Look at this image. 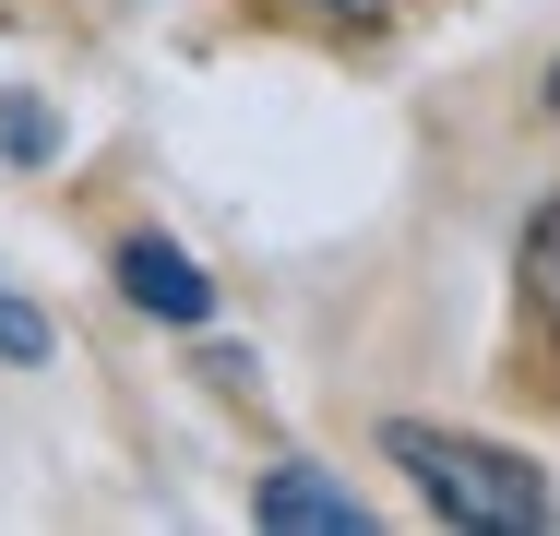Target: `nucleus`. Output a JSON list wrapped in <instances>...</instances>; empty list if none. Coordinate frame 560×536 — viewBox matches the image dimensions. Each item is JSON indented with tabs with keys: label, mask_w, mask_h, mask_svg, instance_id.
Instances as JSON below:
<instances>
[{
	"label": "nucleus",
	"mask_w": 560,
	"mask_h": 536,
	"mask_svg": "<svg viewBox=\"0 0 560 536\" xmlns=\"http://www.w3.org/2000/svg\"><path fill=\"white\" fill-rule=\"evenodd\" d=\"M382 453L418 477V501H430V513H453V525H477V536H537V525H549V477H537L525 453H501V441H465V429L394 418V429H382Z\"/></svg>",
	"instance_id": "1"
},
{
	"label": "nucleus",
	"mask_w": 560,
	"mask_h": 536,
	"mask_svg": "<svg viewBox=\"0 0 560 536\" xmlns=\"http://www.w3.org/2000/svg\"><path fill=\"white\" fill-rule=\"evenodd\" d=\"M250 525H275V536H370V501H358V489H335L311 453H287V465H262Z\"/></svg>",
	"instance_id": "2"
},
{
	"label": "nucleus",
	"mask_w": 560,
	"mask_h": 536,
	"mask_svg": "<svg viewBox=\"0 0 560 536\" xmlns=\"http://www.w3.org/2000/svg\"><path fill=\"white\" fill-rule=\"evenodd\" d=\"M119 299L143 322H179V334H203L215 322V275L179 250V238H119Z\"/></svg>",
	"instance_id": "3"
},
{
	"label": "nucleus",
	"mask_w": 560,
	"mask_h": 536,
	"mask_svg": "<svg viewBox=\"0 0 560 536\" xmlns=\"http://www.w3.org/2000/svg\"><path fill=\"white\" fill-rule=\"evenodd\" d=\"M0 155H12V167H48V155H60V119L36 96H0Z\"/></svg>",
	"instance_id": "4"
},
{
	"label": "nucleus",
	"mask_w": 560,
	"mask_h": 536,
	"mask_svg": "<svg viewBox=\"0 0 560 536\" xmlns=\"http://www.w3.org/2000/svg\"><path fill=\"white\" fill-rule=\"evenodd\" d=\"M525 275H537V299H549V322H560V203L525 226Z\"/></svg>",
	"instance_id": "5"
},
{
	"label": "nucleus",
	"mask_w": 560,
	"mask_h": 536,
	"mask_svg": "<svg viewBox=\"0 0 560 536\" xmlns=\"http://www.w3.org/2000/svg\"><path fill=\"white\" fill-rule=\"evenodd\" d=\"M0 358H48V311H24V299H0Z\"/></svg>",
	"instance_id": "6"
},
{
	"label": "nucleus",
	"mask_w": 560,
	"mask_h": 536,
	"mask_svg": "<svg viewBox=\"0 0 560 536\" xmlns=\"http://www.w3.org/2000/svg\"><path fill=\"white\" fill-rule=\"evenodd\" d=\"M323 12H346V24H382V12H394V0H323Z\"/></svg>",
	"instance_id": "7"
},
{
	"label": "nucleus",
	"mask_w": 560,
	"mask_h": 536,
	"mask_svg": "<svg viewBox=\"0 0 560 536\" xmlns=\"http://www.w3.org/2000/svg\"><path fill=\"white\" fill-rule=\"evenodd\" d=\"M537 107H549V119H560V60H549V84H537Z\"/></svg>",
	"instance_id": "8"
}]
</instances>
